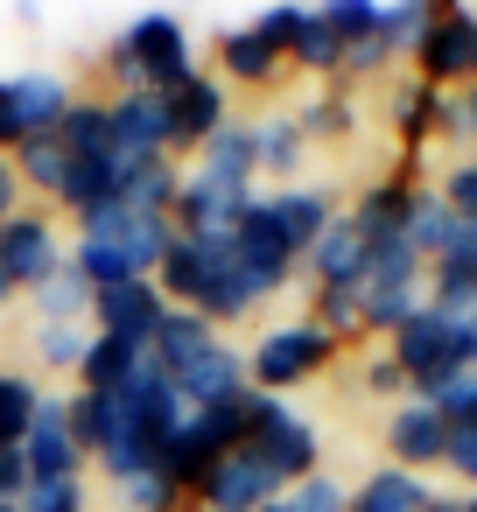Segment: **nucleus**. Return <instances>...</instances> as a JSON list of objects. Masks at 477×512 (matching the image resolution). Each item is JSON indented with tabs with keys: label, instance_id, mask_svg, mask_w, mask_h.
Here are the masks:
<instances>
[{
	"label": "nucleus",
	"instance_id": "1",
	"mask_svg": "<svg viewBox=\"0 0 477 512\" xmlns=\"http://www.w3.org/2000/svg\"><path fill=\"white\" fill-rule=\"evenodd\" d=\"M155 288L176 302V309H197L204 323H246L260 302L246 295V281H239V253H232V239H190V232H176L169 239V253H162V267H155Z\"/></svg>",
	"mask_w": 477,
	"mask_h": 512
},
{
	"label": "nucleus",
	"instance_id": "2",
	"mask_svg": "<svg viewBox=\"0 0 477 512\" xmlns=\"http://www.w3.org/2000/svg\"><path fill=\"white\" fill-rule=\"evenodd\" d=\"M197 36L176 15H141L106 43V78L113 92H176L183 78H197Z\"/></svg>",
	"mask_w": 477,
	"mask_h": 512
},
{
	"label": "nucleus",
	"instance_id": "3",
	"mask_svg": "<svg viewBox=\"0 0 477 512\" xmlns=\"http://www.w3.org/2000/svg\"><path fill=\"white\" fill-rule=\"evenodd\" d=\"M428 302V260L407 246V232L365 246V281H358V337H393L414 309Z\"/></svg>",
	"mask_w": 477,
	"mask_h": 512
},
{
	"label": "nucleus",
	"instance_id": "4",
	"mask_svg": "<svg viewBox=\"0 0 477 512\" xmlns=\"http://www.w3.org/2000/svg\"><path fill=\"white\" fill-rule=\"evenodd\" d=\"M330 358H337V337L316 316H288V323H274V330L253 337L246 379H253V393H281L288 400V386H309Z\"/></svg>",
	"mask_w": 477,
	"mask_h": 512
},
{
	"label": "nucleus",
	"instance_id": "5",
	"mask_svg": "<svg viewBox=\"0 0 477 512\" xmlns=\"http://www.w3.org/2000/svg\"><path fill=\"white\" fill-rule=\"evenodd\" d=\"M246 449H253L260 463H274L281 484H302V477L323 470V435H316V421H309L295 400H281V393H253V400H246Z\"/></svg>",
	"mask_w": 477,
	"mask_h": 512
},
{
	"label": "nucleus",
	"instance_id": "6",
	"mask_svg": "<svg viewBox=\"0 0 477 512\" xmlns=\"http://www.w3.org/2000/svg\"><path fill=\"white\" fill-rule=\"evenodd\" d=\"M246 400H253V393H246ZM246 400H232V407H190L183 428L162 442V470H169L183 491H197L204 470L246 442Z\"/></svg>",
	"mask_w": 477,
	"mask_h": 512
},
{
	"label": "nucleus",
	"instance_id": "7",
	"mask_svg": "<svg viewBox=\"0 0 477 512\" xmlns=\"http://www.w3.org/2000/svg\"><path fill=\"white\" fill-rule=\"evenodd\" d=\"M386 351L400 358L407 386H428L435 372H449V365L477 358V323H456V316H442V309H428V302H421V309L386 337Z\"/></svg>",
	"mask_w": 477,
	"mask_h": 512
},
{
	"label": "nucleus",
	"instance_id": "8",
	"mask_svg": "<svg viewBox=\"0 0 477 512\" xmlns=\"http://www.w3.org/2000/svg\"><path fill=\"white\" fill-rule=\"evenodd\" d=\"M71 85L57 71H15L0 78V155H15L29 134H57L64 113H71Z\"/></svg>",
	"mask_w": 477,
	"mask_h": 512
},
{
	"label": "nucleus",
	"instance_id": "9",
	"mask_svg": "<svg viewBox=\"0 0 477 512\" xmlns=\"http://www.w3.org/2000/svg\"><path fill=\"white\" fill-rule=\"evenodd\" d=\"M78 239H99V246H113L134 274H148L155 281V267H162V253H169V239H176V218H155V211H127L120 197L113 204H99L92 218H78Z\"/></svg>",
	"mask_w": 477,
	"mask_h": 512
},
{
	"label": "nucleus",
	"instance_id": "10",
	"mask_svg": "<svg viewBox=\"0 0 477 512\" xmlns=\"http://www.w3.org/2000/svg\"><path fill=\"white\" fill-rule=\"evenodd\" d=\"M407 71L428 78L435 92H463V85L477 78V8H470V0L435 15V29L421 36V50H414Z\"/></svg>",
	"mask_w": 477,
	"mask_h": 512
},
{
	"label": "nucleus",
	"instance_id": "11",
	"mask_svg": "<svg viewBox=\"0 0 477 512\" xmlns=\"http://www.w3.org/2000/svg\"><path fill=\"white\" fill-rule=\"evenodd\" d=\"M281 491H288L281 470L260 463V456L239 442L232 456H218V463L204 470V484H197L190 498H197V512H260V505H274Z\"/></svg>",
	"mask_w": 477,
	"mask_h": 512
},
{
	"label": "nucleus",
	"instance_id": "12",
	"mask_svg": "<svg viewBox=\"0 0 477 512\" xmlns=\"http://www.w3.org/2000/svg\"><path fill=\"white\" fill-rule=\"evenodd\" d=\"M379 449H386V463L393 470H414V477H428V470H442V449H449V421L421 400V393H407L400 407H386V428H379Z\"/></svg>",
	"mask_w": 477,
	"mask_h": 512
},
{
	"label": "nucleus",
	"instance_id": "13",
	"mask_svg": "<svg viewBox=\"0 0 477 512\" xmlns=\"http://www.w3.org/2000/svg\"><path fill=\"white\" fill-rule=\"evenodd\" d=\"M64 260H71V246H64V232H57V218H43V211H15L8 225H0V267L15 274L22 295L43 288Z\"/></svg>",
	"mask_w": 477,
	"mask_h": 512
},
{
	"label": "nucleus",
	"instance_id": "14",
	"mask_svg": "<svg viewBox=\"0 0 477 512\" xmlns=\"http://www.w3.org/2000/svg\"><path fill=\"white\" fill-rule=\"evenodd\" d=\"M22 463H29V484L36 477H85V449H78V435H71V393H50L43 386V407H36V421H29V435H22Z\"/></svg>",
	"mask_w": 477,
	"mask_h": 512
},
{
	"label": "nucleus",
	"instance_id": "15",
	"mask_svg": "<svg viewBox=\"0 0 477 512\" xmlns=\"http://www.w3.org/2000/svg\"><path fill=\"white\" fill-rule=\"evenodd\" d=\"M162 316H169V295H162L155 281H120V288H99V295H92V330L134 344V351L155 344Z\"/></svg>",
	"mask_w": 477,
	"mask_h": 512
},
{
	"label": "nucleus",
	"instance_id": "16",
	"mask_svg": "<svg viewBox=\"0 0 477 512\" xmlns=\"http://www.w3.org/2000/svg\"><path fill=\"white\" fill-rule=\"evenodd\" d=\"M162 99H169V141H176V155H197V148L232 120V92H225L218 71H197V78H183V85L162 92Z\"/></svg>",
	"mask_w": 477,
	"mask_h": 512
},
{
	"label": "nucleus",
	"instance_id": "17",
	"mask_svg": "<svg viewBox=\"0 0 477 512\" xmlns=\"http://www.w3.org/2000/svg\"><path fill=\"white\" fill-rule=\"evenodd\" d=\"M106 120H113V155H127V162L176 155V141H169V99L162 92H106Z\"/></svg>",
	"mask_w": 477,
	"mask_h": 512
},
{
	"label": "nucleus",
	"instance_id": "18",
	"mask_svg": "<svg viewBox=\"0 0 477 512\" xmlns=\"http://www.w3.org/2000/svg\"><path fill=\"white\" fill-rule=\"evenodd\" d=\"M253 204V190H232V183H218V176H197V169H183V190H176V232H190V239H232V225H239V211Z\"/></svg>",
	"mask_w": 477,
	"mask_h": 512
},
{
	"label": "nucleus",
	"instance_id": "19",
	"mask_svg": "<svg viewBox=\"0 0 477 512\" xmlns=\"http://www.w3.org/2000/svg\"><path fill=\"white\" fill-rule=\"evenodd\" d=\"M267 211H274L281 246H288V253H295V267H302V260H309V246L330 232L337 197H330V190H309V183H281V190H267Z\"/></svg>",
	"mask_w": 477,
	"mask_h": 512
},
{
	"label": "nucleus",
	"instance_id": "20",
	"mask_svg": "<svg viewBox=\"0 0 477 512\" xmlns=\"http://www.w3.org/2000/svg\"><path fill=\"white\" fill-rule=\"evenodd\" d=\"M176 393H183V407H232V400H246V393H253V379H246V351H232V344L218 337L197 365L176 372Z\"/></svg>",
	"mask_w": 477,
	"mask_h": 512
},
{
	"label": "nucleus",
	"instance_id": "21",
	"mask_svg": "<svg viewBox=\"0 0 477 512\" xmlns=\"http://www.w3.org/2000/svg\"><path fill=\"white\" fill-rule=\"evenodd\" d=\"M414 190H421V183H414L407 169H400V176H379V183H365V190L351 197V211H344V218H351V232H358L365 246H372V239H393V232H407Z\"/></svg>",
	"mask_w": 477,
	"mask_h": 512
},
{
	"label": "nucleus",
	"instance_id": "22",
	"mask_svg": "<svg viewBox=\"0 0 477 512\" xmlns=\"http://www.w3.org/2000/svg\"><path fill=\"white\" fill-rule=\"evenodd\" d=\"M211 64H218V78H225V92L232 85H246V92H267L288 64L253 36V22H239V29H218V43H211Z\"/></svg>",
	"mask_w": 477,
	"mask_h": 512
},
{
	"label": "nucleus",
	"instance_id": "23",
	"mask_svg": "<svg viewBox=\"0 0 477 512\" xmlns=\"http://www.w3.org/2000/svg\"><path fill=\"white\" fill-rule=\"evenodd\" d=\"M197 176H218V183H232V190H253L260 183V155H253V120H225L204 148H197Z\"/></svg>",
	"mask_w": 477,
	"mask_h": 512
},
{
	"label": "nucleus",
	"instance_id": "24",
	"mask_svg": "<svg viewBox=\"0 0 477 512\" xmlns=\"http://www.w3.org/2000/svg\"><path fill=\"white\" fill-rule=\"evenodd\" d=\"M302 267H309V288H358V281H365V239L351 232V218H344V211L330 218V232L309 246V260H302Z\"/></svg>",
	"mask_w": 477,
	"mask_h": 512
},
{
	"label": "nucleus",
	"instance_id": "25",
	"mask_svg": "<svg viewBox=\"0 0 477 512\" xmlns=\"http://www.w3.org/2000/svg\"><path fill=\"white\" fill-rule=\"evenodd\" d=\"M176 190H183L176 155H141V162L120 155V204H127V211H155V218H169V211H176Z\"/></svg>",
	"mask_w": 477,
	"mask_h": 512
},
{
	"label": "nucleus",
	"instance_id": "26",
	"mask_svg": "<svg viewBox=\"0 0 477 512\" xmlns=\"http://www.w3.org/2000/svg\"><path fill=\"white\" fill-rule=\"evenodd\" d=\"M442 99H449V92H435L428 78L407 71V78L386 92V127H393L407 148H421V141H435V127H442Z\"/></svg>",
	"mask_w": 477,
	"mask_h": 512
},
{
	"label": "nucleus",
	"instance_id": "27",
	"mask_svg": "<svg viewBox=\"0 0 477 512\" xmlns=\"http://www.w3.org/2000/svg\"><path fill=\"white\" fill-rule=\"evenodd\" d=\"M127 428H141V421L127 414V400H120V393H92V386H78V393H71V435H78V449H85V456L113 449Z\"/></svg>",
	"mask_w": 477,
	"mask_h": 512
},
{
	"label": "nucleus",
	"instance_id": "28",
	"mask_svg": "<svg viewBox=\"0 0 477 512\" xmlns=\"http://www.w3.org/2000/svg\"><path fill=\"white\" fill-rule=\"evenodd\" d=\"M428 505H435V484L414 477V470H393V463H379L351 491V512H428Z\"/></svg>",
	"mask_w": 477,
	"mask_h": 512
},
{
	"label": "nucleus",
	"instance_id": "29",
	"mask_svg": "<svg viewBox=\"0 0 477 512\" xmlns=\"http://www.w3.org/2000/svg\"><path fill=\"white\" fill-rule=\"evenodd\" d=\"M442 8H463V0H386L379 8V43L393 50V64H414V50H421V36L435 29Z\"/></svg>",
	"mask_w": 477,
	"mask_h": 512
},
{
	"label": "nucleus",
	"instance_id": "30",
	"mask_svg": "<svg viewBox=\"0 0 477 512\" xmlns=\"http://www.w3.org/2000/svg\"><path fill=\"white\" fill-rule=\"evenodd\" d=\"M295 127H302L309 148H316V141H351V134H358V99H351V85L337 78V85H323L316 99H302V106H295Z\"/></svg>",
	"mask_w": 477,
	"mask_h": 512
},
{
	"label": "nucleus",
	"instance_id": "31",
	"mask_svg": "<svg viewBox=\"0 0 477 512\" xmlns=\"http://www.w3.org/2000/svg\"><path fill=\"white\" fill-rule=\"evenodd\" d=\"M253 155H260V176H274V190L295 183V169H302V155H309L295 113H267V120H253Z\"/></svg>",
	"mask_w": 477,
	"mask_h": 512
},
{
	"label": "nucleus",
	"instance_id": "32",
	"mask_svg": "<svg viewBox=\"0 0 477 512\" xmlns=\"http://www.w3.org/2000/svg\"><path fill=\"white\" fill-rule=\"evenodd\" d=\"M8 162H15V183H22V190H36V197H50V204L64 197V176H71V148H64L57 134H29V141H22V148H15Z\"/></svg>",
	"mask_w": 477,
	"mask_h": 512
},
{
	"label": "nucleus",
	"instance_id": "33",
	"mask_svg": "<svg viewBox=\"0 0 477 512\" xmlns=\"http://www.w3.org/2000/svg\"><path fill=\"white\" fill-rule=\"evenodd\" d=\"M120 197V155H71V176H64V211L71 218H92L99 204Z\"/></svg>",
	"mask_w": 477,
	"mask_h": 512
},
{
	"label": "nucleus",
	"instance_id": "34",
	"mask_svg": "<svg viewBox=\"0 0 477 512\" xmlns=\"http://www.w3.org/2000/svg\"><path fill=\"white\" fill-rule=\"evenodd\" d=\"M218 344V323H204L197 309H176L169 302V316H162V330H155V358H162V372H183V365H197L204 351Z\"/></svg>",
	"mask_w": 477,
	"mask_h": 512
},
{
	"label": "nucleus",
	"instance_id": "35",
	"mask_svg": "<svg viewBox=\"0 0 477 512\" xmlns=\"http://www.w3.org/2000/svg\"><path fill=\"white\" fill-rule=\"evenodd\" d=\"M29 302H36V323H92V281L64 260L43 288H29Z\"/></svg>",
	"mask_w": 477,
	"mask_h": 512
},
{
	"label": "nucleus",
	"instance_id": "36",
	"mask_svg": "<svg viewBox=\"0 0 477 512\" xmlns=\"http://www.w3.org/2000/svg\"><path fill=\"white\" fill-rule=\"evenodd\" d=\"M344 50H351V43H344L316 8H309V22H302V36H295L288 64H295V71H309V78H323V85H337V78H344Z\"/></svg>",
	"mask_w": 477,
	"mask_h": 512
},
{
	"label": "nucleus",
	"instance_id": "37",
	"mask_svg": "<svg viewBox=\"0 0 477 512\" xmlns=\"http://www.w3.org/2000/svg\"><path fill=\"white\" fill-rule=\"evenodd\" d=\"M449 239H456V211L435 197V183H421V190H414V211H407V246L435 267V260L449 253Z\"/></svg>",
	"mask_w": 477,
	"mask_h": 512
},
{
	"label": "nucleus",
	"instance_id": "38",
	"mask_svg": "<svg viewBox=\"0 0 477 512\" xmlns=\"http://www.w3.org/2000/svg\"><path fill=\"white\" fill-rule=\"evenodd\" d=\"M29 344H36V365H43V372H71V379H78V365H85V351H92V323H36Z\"/></svg>",
	"mask_w": 477,
	"mask_h": 512
},
{
	"label": "nucleus",
	"instance_id": "39",
	"mask_svg": "<svg viewBox=\"0 0 477 512\" xmlns=\"http://www.w3.org/2000/svg\"><path fill=\"white\" fill-rule=\"evenodd\" d=\"M113 498H120V512H183V498H190V491H183V484L155 463V470L120 477V484H113Z\"/></svg>",
	"mask_w": 477,
	"mask_h": 512
},
{
	"label": "nucleus",
	"instance_id": "40",
	"mask_svg": "<svg viewBox=\"0 0 477 512\" xmlns=\"http://www.w3.org/2000/svg\"><path fill=\"white\" fill-rule=\"evenodd\" d=\"M36 407H43V386L29 372H0V449H22Z\"/></svg>",
	"mask_w": 477,
	"mask_h": 512
},
{
	"label": "nucleus",
	"instance_id": "41",
	"mask_svg": "<svg viewBox=\"0 0 477 512\" xmlns=\"http://www.w3.org/2000/svg\"><path fill=\"white\" fill-rule=\"evenodd\" d=\"M57 141H64L71 155H113L106 99H71V113H64V127H57Z\"/></svg>",
	"mask_w": 477,
	"mask_h": 512
},
{
	"label": "nucleus",
	"instance_id": "42",
	"mask_svg": "<svg viewBox=\"0 0 477 512\" xmlns=\"http://www.w3.org/2000/svg\"><path fill=\"white\" fill-rule=\"evenodd\" d=\"M428 309L470 323L477 316V267H456V260H435L428 267Z\"/></svg>",
	"mask_w": 477,
	"mask_h": 512
},
{
	"label": "nucleus",
	"instance_id": "43",
	"mask_svg": "<svg viewBox=\"0 0 477 512\" xmlns=\"http://www.w3.org/2000/svg\"><path fill=\"white\" fill-rule=\"evenodd\" d=\"M134 344H120V337H99L92 330V351H85V365H78V386H92V393H113L127 372H134Z\"/></svg>",
	"mask_w": 477,
	"mask_h": 512
},
{
	"label": "nucleus",
	"instance_id": "44",
	"mask_svg": "<svg viewBox=\"0 0 477 512\" xmlns=\"http://www.w3.org/2000/svg\"><path fill=\"white\" fill-rule=\"evenodd\" d=\"M302 22H309V0H267V8L253 15V36L288 64V50H295V36H302Z\"/></svg>",
	"mask_w": 477,
	"mask_h": 512
},
{
	"label": "nucleus",
	"instance_id": "45",
	"mask_svg": "<svg viewBox=\"0 0 477 512\" xmlns=\"http://www.w3.org/2000/svg\"><path fill=\"white\" fill-rule=\"evenodd\" d=\"M309 8H316L344 43H365V36H379V8H386V0H309Z\"/></svg>",
	"mask_w": 477,
	"mask_h": 512
},
{
	"label": "nucleus",
	"instance_id": "46",
	"mask_svg": "<svg viewBox=\"0 0 477 512\" xmlns=\"http://www.w3.org/2000/svg\"><path fill=\"white\" fill-rule=\"evenodd\" d=\"M358 386H365L372 400H386V407H400V400L414 393V386H407V372H400V358H393L386 344H372V351H365V365H358Z\"/></svg>",
	"mask_w": 477,
	"mask_h": 512
},
{
	"label": "nucleus",
	"instance_id": "47",
	"mask_svg": "<svg viewBox=\"0 0 477 512\" xmlns=\"http://www.w3.org/2000/svg\"><path fill=\"white\" fill-rule=\"evenodd\" d=\"M435 197H442L456 218H477V148H463L456 162H442V176H435Z\"/></svg>",
	"mask_w": 477,
	"mask_h": 512
},
{
	"label": "nucleus",
	"instance_id": "48",
	"mask_svg": "<svg viewBox=\"0 0 477 512\" xmlns=\"http://www.w3.org/2000/svg\"><path fill=\"white\" fill-rule=\"evenodd\" d=\"M309 316L344 344V337H358V288H309Z\"/></svg>",
	"mask_w": 477,
	"mask_h": 512
},
{
	"label": "nucleus",
	"instance_id": "49",
	"mask_svg": "<svg viewBox=\"0 0 477 512\" xmlns=\"http://www.w3.org/2000/svg\"><path fill=\"white\" fill-rule=\"evenodd\" d=\"M85 505H92L85 477H36L22 491V512H85Z\"/></svg>",
	"mask_w": 477,
	"mask_h": 512
},
{
	"label": "nucleus",
	"instance_id": "50",
	"mask_svg": "<svg viewBox=\"0 0 477 512\" xmlns=\"http://www.w3.org/2000/svg\"><path fill=\"white\" fill-rule=\"evenodd\" d=\"M288 505H295V512H351V484L330 477V470H316V477L288 484Z\"/></svg>",
	"mask_w": 477,
	"mask_h": 512
},
{
	"label": "nucleus",
	"instance_id": "51",
	"mask_svg": "<svg viewBox=\"0 0 477 512\" xmlns=\"http://www.w3.org/2000/svg\"><path fill=\"white\" fill-rule=\"evenodd\" d=\"M435 141H463V148H477V78H470L463 92L442 99V127H435Z\"/></svg>",
	"mask_w": 477,
	"mask_h": 512
},
{
	"label": "nucleus",
	"instance_id": "52",
	"mask_svg": "<svg viewBox=\"0 0 477 512\" xmlns=\"http://www.w3.org/2000/svg\"><path fill=\"white\" fill-rule=\"evenodd\" d=\"M442 470L463 484V491H477V414L470 421H449V449H442Z\"/></svg>",
	"mask_w": 477,
	"mask_h": 512
},
{
	"label": "nucleus",
	"instance_id": "53",
	"mask_svg": "<svg viewBox=\"0 0 477 512\" xmlns=\"http://www.w3.org/2000/svg\"><path fill=\"white\" fill-rule=\"evenodd\" d=\"M386 71H393V50H386L379 36H365V43L344 50V85H358V78H386Z\"/></svg>",
	"mask_w": 477,
	"mask_h": 512
},
{
	"label": "nucleus",
	"instance_id": "54",
	"mask_svg": "<svg viewBox=\"0 0 477 512\" xmlns=\"http://www.w3.org/2000/svg\"><path fill=\"white\" fill-rule=\"evenodd\" d=\"M22 491H29V463H22V449H0V498H15V505H22Z\"/></svg>",
	"mask_w": 477,
	"mask_h": 512
},
{
	"label": "nucleus",
	"instance_id": "55",
	"mask_svg": "<svg viewBox=\"0 0 477 512\" xmlns=\"http://www.w3.org/2000/svg\"><path fill=\"white\" fill-rule=\"evenodd\" d=\"M442 260H456V267H477V218H456V239H449V253Z\"/></svg>",
	"mask_w": 477,
	"mask_h": 512
},
{
	"label": "nucleus",
	"instance_id": "56",
	"mask_svg": "<svg viewBox=\"0 0 477 512\" xmlns=\"http://www.w3.org/2000/svg\"><path fill=\"white\" fill-rule=\"evenodd\" d=\"M15 211H22V183H15V162L0 155V225H8Z\"/></svg>",
	"mask_w": 477,
	"mask_h": 512
},
{
	"label": "nucleus",
	"instance_id": "57",
	"mask_svg": "<svg viewBox=\"0 0 477 512\" xmlns=\"http://www.w3.org/2000/svg\"><path fill=\"white\" fill-rule=\"evenodd\" d=\"M428 512H463V491H435V505Z\"/></svg>",
	"mask_w": 477,
	"mask_h": 512
},
{
	"label": "nucleus",
	"instance_id": "58",
	"mask_svg": "<svg viewBox=\"0 0 477 512\" xmlns=\"http://www.w3.org/2000/svg\"><path fill=\"white\" fill-rule=\"evenodd\" d=\"M15 295H22V288H15V274H8V267H0V309H8Z\"/></svg>",
	"mask_w": 477,
	"mask_h": 512
},
{
	"label": "nucleus",
	"instance_id": "59",
	"mask_svg": "<svg viewBox=\"0 0 477 512\" xmlns=\"http://www.w3.org/2000/svg\"><path fill=\"white\" fill-rule=\"evenodd\" d=\"M260 512H295V505H288V491H281V498H274V505H260Z\"/></svg>",
	"mask_w": 477,
	"mask_h": 512
},
{
	"label": "nucleus",
	"instance_id": "60",
	"mask_svg": "<svg viewBox=\"0 0 477 512\" xmlns=\"http://www.w3.org/2000/svg\"><path fill=\"white\" fill-rule=\"evenodd\" d=\"M0 512H22V505H15V498H0Z\"/></svg>",
	"mask_w": 477,
	"mask_h": 512
},
{
	"label": "nucleus",
	"instance_id": "61",
	"mask_svg": "<svg viewBox=\"0 0 477 512\" xmlns=\"http://www.w3.org/2000/svg\"><path fill=\"white\" fill-rule=\"evenodd\" d=\"M463 512H477V491H470V498H463Z\"/></svg>",
	"mask_w": 477,
	"mask_h": 512
},
{
	"label": "nucleus",
	"instance_id": "62",
	"mask_svg": "<svg viewBox=\"0 0 477 512\" xmlns=\"http://www.w3.org/2000/svg\"><path fill=\"white\" fill-rule=\"evenodd\" d=\"M470 323H477V316H470Z\"/></svg>",
	"mask_w": 477,
	"mask_h": 512
}]
</instances>
